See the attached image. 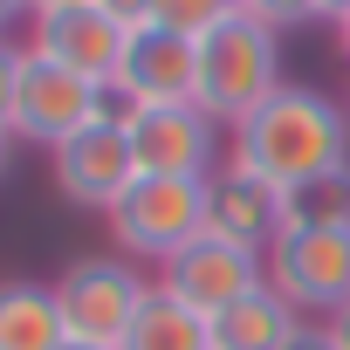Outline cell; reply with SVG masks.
I'll return each mask as SVG.
<instances>
[{
	"instance_id": "obj_1",
	"label": "cell",
	"mask_w": 350,
	"mask_h": 350,
	"mask_svg": "<svg viewBox=\"0 0 350 350\" xmlns=\"http://www.w3.org/2000/svg\"><path fill=\"white\" fill-rule=\"evenodd\" d=\"M227 158L241 172H254V179H268L275 193L323 179V172H343L350 165V110L309 83H282L254 117L234 124Z\"/></svg>"
},
{
	"instance_id": "obj_2",
	"label": "cell",
	"mask_w": 350,
	"mask_h": 350,
	"mask_svg": "<svg viewBox=\"0 0 350 350\" xmlns=\"http://www.w3.org/2000/svg\"><path fill=\"white\" fill-rule=\"evenodd\" d=\"M275 90H282V42H275V28H261V21H247L234 8L220 28L200 35V110L220 131L254 117Z\"/></svg>"
},
{
	"instance_id": "obj_3",
	"label": "cell",
	"mask_w": 350,
	"mask_h": 350,
	"mask_svg": "<svg viewBox=\"0 0 350 350\" xmlns=\"http://www.w3.org/2000/svg\"><path fill=\"white\" fill-rule=\"evenodd\" d=\"M158 282H144V268L131 254H83L62 268L55 282V309H62V329L76 343H124V329L137 323V309L151 302Z\"/></svg>"
},
{
	"instance_id": "obj_4",
	"label": "cell",
	"mask_w": 350,
	"mask_h": 350,
	"mask_svg": "<svg viewBox=\"0 0 350 350\" xmlns=\"http://www.w3.org/2000/svg\"><path fill=\"white\" fill-rule=\"evenodd\" d=\"M206 234V179H144L110 206V241L131 261H172L186 241Z\"/></svg>"
},
{
	"instance_id": "obj_5",
	"label": "cell",
	"mask_w": 350,
	"mask_h": 350,
	"mask_svg": "<svg viewBox=\"0 0 350 350\" xmlns=\"http://www.w3.org/2000/svg\"><path fill=\"white\" fill-rule=\"evenodd\" d=\"M268 288L329 323L350 302V227H282L268 247Z\"/></svg>"
},
{
	"instance_id": "obj_6",
	"label": "cell",
	"mask_w": 350,
	"mask_h": 350,
	"mask_svg": "<svg viewBox=\"0 0 350 350\" xmlns=\"http://www.w3.org/2000/svg\"><path fill=\"white\" fill-rule=\"evenodd\" d=\"M49 172L69 206H90L110 220V206L137 186V151H131V124H110V117H90L76 137H62L49 151Z\"/></svg>"
},
{
	"instance_id": "obj_7",
	"label": "cell",
	"mask_w": 350,
	"mask_h": 350,
	"mask_svg": "<svg viewBox=\"0 0 350 350\" xmlns=\"http://www.w3.org/2000/svg\"><path fill=\"white\" fill-rule=\"evenodd\" d=\"M261 282H268V261L247 254V247H234V241H213V234L186 241L179 254L158 268V288H165L172 302H186L193 316H206V323H213L234 295H247V288H261Z\"/></svg>"
},
{
	"instance_id": "obj_8",
	"label": "cell",
	"mask_w": 350,
	"mask_h": 350,
	"mask_svg": "<svg viewBox=\"0 0 350 350\" xmlns=\"http://www.w3.org/2000/svg\"><path fill=\"white\" fill-rule=\"evenodd\" d=\"M131 151H137L144 179H213L220 172V124L200 103L137 110L131 117Z\"/></svg>"
},
{
	"instance_id": "obj_9",
	"label": "cell",
	"mask_w": 350,
	"mask_h": 350,
	"mask_svg": "<svg viewBox=\"0 0 350 350\" xmlns=\"http://www.w3.org/2000/svg\"><path fill=\"white\" fill-rule=\"evenodd\" d=\"M90 117H96V83H83L76 69H62V62H49L42 49H28L21 103H14V137H21V144L55 151V144H62V137H76Z\"/></svg>"
},
{
	"instance_id": "obj_10",
	"label": "cell",
	"mask_w": 350,
	"mask_h": 350,
	"mask_svg": "<svg viewBox=\"0 0 350 350\" xmlns=\"http://www.w3.org/2000/svg\"><path fill=\"white\" fill-rule=\"evenodd\" d=\"M137 110H172V103H200V42L165 35V28H137L124 42V62L110 76Z\"/></svg>"
},
{
	"instance_id": "obj_11",
	"label": "cell",
	"mask_w": 350,
	"mask_h": 350,
	"mask_svg": "<svg viewBox=\"0 0 350 350\" xmlns=\"http://www.w3.org/2000/svg\"><path fill=\"white\" fill-rule=\"evenodd\" d=\"M206 234H213V241H234V247H247V254L268 261V247L282 241V193L227 158L213 179H206Z\"/></svg>"
},
{
	"instance_id": "obj_12",
	"label": "cell",
	"mask_w": 350,
	"mask_h": 350,
	"mask_svg": "<svg viewBox=\"0 0 350 350\" xmlns=\"http://www.w3.org/2000/svg\"><path fill=\"white\" fill-rule=\"evenodd\" d=\"M124 42H131V28H117L96 0L90 8H69V14H49V21H35V42L28 49H42L49 62H62V69H76L83 83H110L117 76V62H124Z\"/></svg>"
},
{
	"instance_id": "obj_13",
	"label": "cell",
	"mask_w": 350,
	"mask_h": 350,
	"mask_svg": "<svg viewBox=\"0 0 350 350\" xmlns=\"http://www.w3.org/2000/svg\"><path fill=\"white\" fill-rule=\"evenodd\" d=\"M206 329H213V350H288V343L302 336V309L261 282V288L234 295Z\"/></svg>"
},
{
	"instance_id": "obj_14",
	"label": "cell",
	"mask_w": 350,
	"mask_h": 350,
	"mask_svg": "<svg viewBox=\"0 0 350 350\" xmlns=\"http://www.w3.org/2000/svg\"><path fill=\"white\" fill-rule=\"evenodd\" d=\"M55 282H0V350H62Z\"/></svg>"
},
{
	"instance_id": "obj_15",
	"label": "cell",
	"mask_w": 350,
	"mask_h": 350,
	"mask_svg": "<svg viewBox=\"0 0 350 350\" xmlns=\"http://www.w3.org/2000/svg\"><path fill=\"white\" fill-rule=\"evenodd\" d=\"M117 350H213V329H206V316H193L186 302H172L165 288H151V302L137 309V323L124 329Z\"/></svg>"
},
{
	"instance_id": "obj_16",
	"label": "cell",
	"mask_w": 350,
	"mask_h": 350,
	"mask_svg": "<svg viewBox=\"0 0 350 350\" xmlns=\"http://www.w3.org/2000/svg\"><path fill=\"white\" fill-rule=\"evenodd\" d=\"M282 227H350V165L282 193Z\"/></svg>"
},
{
	"instance_id": "obj_17",
	"label": "cell",
	"mask_w": 350,
	"mask_h": 350,
	"mask_svg": "<svg viewBox=\"0 0 350 350\" xmlns=\"http://www.w3.org/2000/svg\"><path fill=\"white\" fill-rule=\"evenodd\" d=\"M227 14H234V0H151V28L186 35V42H200V35L220 28Z\"/></svg>"
},
{
	"instance_id": "obj_18",
	"label": "cell",
	"mask_w": 350,
	"mask_h": 350,
	"mask_svg": "<svg viewBox=\"0 0 350 350\" xmlns=\"http://www.w3.org/2000/svg\"><path fill=\"white\" fill-rule=\"evenodd\" d=\"M234 8L247 14V21H261V28H302V21H316V0H234Z\"/></svg>"
},
{
	"instance_id": "obj_19",
	"label": "cell",
	"mask_w": 350,
	"mask_h": 350,
	"mask_svg": "<svg viewBox=\"0 0 350 350\" xmlns=\"http://www.w3.org/2000/svg\"><path fill=\"white\" fill-rule=\"evenodd\" d=\"M21 69H28V49L0 42V131L14 137V103H21Z\"/></svg>"
},
{
	"instance_id": "obj_20",
	"label": "cell",
	"mask_w": 350,
	"mask_h": 350,
	"mask_svg": "<svg viewBox=\"0 0 350 350\" xmlns=\"http://www.w3.org/2000/svg\"><path fill=\"white\" fill-rule=\"evenodd\" d=\"M96 8H103L117 28H131V35H137V28H151V0H96Z\"/></svg>"
},
{
	"instance_id": "obj_21",
	"label": "cell",
	"mask_w": 350,
	"mask_h": 350,
	"mask_svg": "<svg viewBox=\"0 0 350 350\" xmlns=\"http://www.w3.org/2000/svg\"><path fill=\"white\" fill-rule=\"evenodd\" d=\"M288 350H343V343L329 336V323H302V336H295Z\"/></svg>"
},
{
	"instance_id": "obj_22",
	"label": "cell",
	"mask_w": 350,
	"mask_h": 350,
	"mask_svg": "<svg viewBox=\"0 0 350 350\" xmlns=\"http://www.w3.org/2000/svg\"><path fill=\"white\" fill-rule=\"evenodd\" d=\"M69 8H90V0H28V14L49 21V14H69Z\"/></svg>"
},
{
	"instance_id": "obj_23",
	"label": "cell",
	"mask_w": 350,
	"mask_h": 350,
	"mask_svg": "<svg viewBox=\"0 0 350 350\" xmlns=\"http://www.w3.org/2000/svg\"><path fill=\"white\" fill-rule=\"evenodd\" d=\"M316 21H336V28H343V21H350V0H316Z\"/></svg>"
},
{
	"instance_id": "obj_24",
	"label": "cell",
	"mask_w": 350,
	"mask_h": 350,
	"mask_svg": "<svg viewBox=\"0 0 350 350\" xmlns=\"http://www.w3.org/2000/svg\"><path fill=\"white\" fill-rule=\"evenodd\" d=\"M28 14V0H0V42H8V28Z\"/></svg>"
},
{
	"instance_id": "obj_25",
	"label": "cell",
	"mask_w": 350,
	"mask_h": 350,
	"mask_svg": "<svg viewBox=\"0 0 350 350\" xmlns=\"http://www.w3.org/2000/svg\"><path fill=\"white\" fill-rule=\"evenodd\" d=\"M329 336H336V343H343V350H350V302H343V309H336V316H329Z\"/></svg>"
},
{
	"instance_id": "obj_26",
	"label": "cell",
	"mask_w": 350,
	"mask_h": 350,
	"mask_svg": "<svg viewBox=\"0 0 350 350\" xmlns=\"http://www.w3.org/2000/svg\"><path fill=\"white\" fill-rule=\"evenodd\" d=\"M62 350H110V343H76V336H62Z\"/></svg>"
},
{
	"instance_id": "obj_27",
	"label": "cell",
	"mask_w": 350,
	"mask_h": 350,
	"mask_svg": "<svg viewBox=\"0 0 350 350\" xmlns=\"http://www.w3.org/2000/svg\"><path fill=\"white\" fill-rule=\"evenodd\" d=\"M8 144H14V137H8V131H0V172H8Z\"/></svg>"
},
{
	"instance_id": "obj_28",
	"label": "cell",
	"mask_w": 350,
	"mask_h": 350,
	"mask_svg": "<svg viewBox=\"0 0 350 350\" xmlns=\"http://www.w3.org/2000/svg\"><path fill=\"white\" fill-rule=\"evenodd\" d=\"M336 35H343V55H350V21H343V28H336Z\"/></svg>"
},
{
	"instance_id": "obj_29",
	"label": "cell",
	"mask_w": 350,
	"mask_h": 350,
	"mask_svg": "<svg viewBox=\"0 0 350 350\" xmlns=\"http://www.w3.org/2000/svg\"><path fill=\"white\" fill-rule=\"evenodd\" d=\"M343 110H350V103H343Z\"/></svg>"
}]
</instances>
